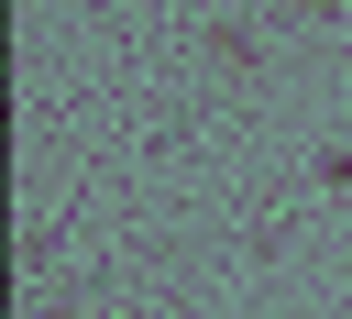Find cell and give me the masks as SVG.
I'll return each instance as SVG.
<instances>
[{
	"label": "cell",
	"mask_w": 352,
	"mask_h": 319,
	"mask_svg": "<svg viewBox=\"0 0 352 319\" xmlns=\"http://www.w3.org/2000/svg\"><path fill=\"white\" fill-rule=\"evenodd\" d=\"M297 22H341V0H297Z\"/></svg>",
	"instance_id": "1"
}]
</instances>
